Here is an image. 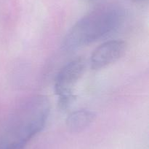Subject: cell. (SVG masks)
Segmentation results:
<instances>
[{
    "label": "cell",
    "instance_id": "1",
    "mask_svg": "<svg viewBox=\"0 0 149 149\" xmlns=\"http://www.w3.org/2000/svg\"><path fill=\"white\" fill-rule=\"evenodd\" d=\"M50 107L47 98L36 95L18 105L10 115L0 139V149H24L44 129Z\"/></svg>",
    "mask_w": 149,
    "mask_h": 149
},
{
    "label": "cell",
    "instance_id": "2",
    "mask_svg": "<svg viewBox=\"0 0 149 149\" xmlns=\"http://www.w3.org/2000/svg\"><path fill=\"white\" fill-rule=\"evenodd\" d=\"M125 11L115 4H104L87 13L70 29L63 48L72 51L96 42L114 32L123 23Z\"/></svg>",
    "mask_w": 149,
    "mask_h": 149
},
{
    "label": "cell",
    "instance_id": "3",
    "mask_svg": "<svg viewBox=\"0 0 149 149\" xmlns=\"http://www.w3.org/2000/svg\"><path fill=\"white\" fill-rule=\"evenodd\" d=\"M85 67L83 58H76L64 66L57 74L54 91L58 96V105L61 109L68 108L74 100V87L84 74Z\"/></svg>",
    "mask_w": 149,
    "mask_h": 149
},
{
    "label": "cell",
    "instance_id": "4",
    "mask_svg": "<svg viewBox=\"0 0 149 149\" xmlns=\"http://www.w3.org/2000/svg\"><path fill=\"white\" fill-rule=\"evenodd\" d=\"M126 42L122 40H110L97 47L90 57V67L99 70L116 62L126 51Z\"/></svg>",
    "mask_w": 149,
    "mask_h": 149
},
{
    "label": "cell",
    "instance_id": "5",
    "mask_svg": "<svg viewBox=\"0 0 149 149\" xmlns=\"http://www.w3.org/2000/svg\"><path fill=\"white\" fill-rule=\"evenodd\" d=\"M95 118V114L89 110H78L68 115L65 120L66 127L72 132H80L88 127Z\"/></svg>",
    "mask_w": 149,
    "mask_h": 149
}]
</instances>
